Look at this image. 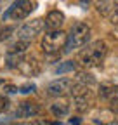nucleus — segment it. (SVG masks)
I'll return each mask as SVG.
<instances>
[{"label":"nucleus","mask_w":118,"mask_h":125,"mask_svg":"<svg viewBox=\"0 0 118 125\" xmlns=\"http://www.w3.org/2000/svg\"><path fill=\"white\" fill-rule=\"evenodd\" d=\"M108 125H118V122H111V123H108Z\"/></svg>","instance_id":"23"},{"label":"nucleus","mask_w":118,"mask_h":125,"mask_svg":"<svg viewBox=\"0 0 118 125\" xmlns=\"http://www.w3.org/2000/svg\"><path fill=\"white\" fill-rule=\"evenodd\" d=\"M50 111L56 118H64L69 115V104L66 101H61V103H54L50 106Z\"/></svg>","instance_id":"11"},{"label":"nucleus","mask_w":118,"mask_h":125,"mask_svg":"<svg viewBox=\"0 0 118 125\" xmlns=\"http://www.w3.org/2000/svg\"><path fill=\"white\" fill-rule=\"evenodd\" d=\"M45 23V30L47 31H56V30H61L63 23H64V14L59 12V10H50L47 14V18L43 19Z\"/></svg>","instance_id":"10"},{"label":"nucleus","mask_w":118,"mask_h":125,"mask_svg":"<svg viewBox=\"0 0 118 125\" xmlns=\"http://www.w3.org/2000/svg\"><path fill=\"white\" fill-rule=\"evenodd\" d=\"M9 108H10V103H9V99H7L5 96H0V115H2V113H5Z\"/></svg>","instance_id":"18"},{"label":"nucleus","mask_w":118,"mask_h":125,"mask_svg":"<svg viewBox=\"0 0 118 125\" xmlns=\"http://www.w3.org/2000/svg\"><path fill=\"white\" fill-rule=\"evenodd\" d=\"M18 70L26 76H35L37 73H40V62L35 57H23L18 64Z\"/></svg>","instance_id":"9"},{"label":"nucleus","mask_w":118,"mask_h":125,"mask_svg":"<svg viewBox=\"0 0 118 125\" xmlns=\"http://www.w3.org/2000/svg\"><path fill=\"white\" fill-rule=\"evenodd\" d=\"M45 28V23L43 19H33V21H28L24 23L19 30H18V40L23 42H31L37 35L42 33V30Z\"/></svg>","instance_id":"6"},{"label":"nucleus","mask_w":118,"mask_h":125,"mask_svg":"<svg viewBox=\"0 0 118 125\" xmlns=\"http://www.w3.org/2000/svg\"><path fill=\"white\" fill-rule=\"evenodd\" d=\"M109 108H111V111L118 113V97H115V99L109 101Z\"/></svg>","instance_id":"20"},{"label":"nucleus","mask_w":118,"mask_h":125,"mask_svg":"<svg viewBox=\"0 0 118 125\" xmlns=\"http://www.w3.org/2000/svg\"><path fill=\"white\" fill-rule=\"evenodd\" d=\"M88 38H90V26L83 21H78L71 26L69 33H68V40H66V45H64V51L66 52H71L75 49H80L83 47Z\"/></svg>","instance_id":"2"},{"label":"nucleus","mask_w":118,"mask_h":125,"mask_svg":"<svg viewBox=\"0 0 118 125\" xmlns=\"http://www.w3.org/2000/svg\"><path fill=\"white\" fill-rule=\"evenodd\" d=\"M14 31H16V28L14 26H4V28H0V42H4V40H7Z\"/></svg>","instance_id":"15"},{"label":"nucleus","mask_w":118,"mask_h":125,"mask_svg":"<svg viewBox=\"0 0 118 125\" xmlns=\"http://www.w3.org/2000/svg\"><path fill=\"white\" fill-rule=\"evenodd\" d=\"M101 97H104V99H115L118 97V85H101Z\"/></svg>","instance_id":"14"},{"label":"nucleus","mask_w":118,"mask_h":125,"mask_svg":"<svg viewBox=\"0 0 118 125\" xmlns=\"http://www.w3.org/2000/svg\"><path fill=\"white\" fill-rule=\"evenodd\" d=\"M33 90H35V85H33V83H26V85L19 87V92H24V94H28V92H33Z\"/></svg>","instance_id":"19"},{"label":"nucleus","mask_w":118,"mask_h":125,"mask_svg":"<svg viewBox=\"0 0 118 125\" xmlns=\"http://www.w3.org/2000/svg\"><path fill=\"white\" fill-rule=\"evenodd\" d=\"M80 2H82V4H88V2H90V0H80Z\"/></svg>","instance_id":"22"},{"label":"nucleus","mask_w":118,"mask_h":125,"mask_svg":"<svg viewBox=\"0 0 118 125\" xmlns=\"http://www.w3.org/2000/svg\"><path fill=\"white\" fill-rule=\"evenodd\" d=\"M38 113H40V106L35 104V103H30V101L21 103L16 109H14V116L16 118H33Z\"/></svg>","instance_id":"8"},{"label":"nucleus","mask_w":118,"mask_h":125,"mask_svg":"<svg viewBox=\"0 0 118 125\" xmlns=\"http://www.w3.org/2000/svg\"><path fill=\"white\" fill-rule=\"evenodd\" d=\"M66 40H68V33H64L63 30L47 31L42 38V51L45 54H57L61 49H64Z\"/></svg>","instance_id":"3"},{"label":"nucleus","mask_w":118,"mask_h":125,"mask_svg":"<svg viewBox=\"0 0 118 125\" xmlns=\"http://www.w3.org/2000/svg\"><path fill=\"white\" fill-rule=\"evenodd\" d=\"M109 19H111L113 24H118V0H115V2H113V10H111V14H109Z\"/></svg>","instance_id":"17"},{"label":"nucleus","mask_w":118,"mask_h":125,"mask_svg":"<svg viewBox=\"0 0 118 125\" xmlns=\"http://www.w3.org/2000/svg\"><path fill=\"white\" fill-rule=\"evenodd\" d=\"M73 70H75V62H73V61H66L64 64H61L56 70V73H64V71H73Z\"/></svg>","instance_id":"16"},{"label":"nucleus","mask_w":118,"mask_h":125,"mask_svg":"<svg viewBox=\"0 0 118 125\" xmlns=\"http://www.w3.org/2000/svg\"><path fill=\"white\" fill-rule=\"evenodd\" d=\"M106 52H108L106 42L96 40L92 43H88L85 49L78 54V61L82 62L85 68H96V66H101V62L104 61Z\"/></svg>","instance_id":"1"},{"label":"nucleus","mask_w":118,"mask_h":125,"mask_svg":"<svg viewBox=\"0 0 118 125\" xmlns=\"http://www.w3.org/2000/svg\"><path fill=\"white\" fill-rule=\"evenodd\" d=\"M49 125H59V123H49Z\"/></svg>","instance_id":"25"},{"label":"nucleus","mask_w":118,"mask_h":125,"mask_svg":"<svg viewBox=\"0 0 118 125\" xmlns=\"http://www.w3.org/2000/svg\"><path fill=\"white\" fill-rule=\"evenodd\" d=\"M73 85H75V82L71 78H59V80H54L45 87V94L50 97H61L64 94L71 92Z\"/></svg>","instance_id":"7"},{"label":"nucleus","mask_w":118,"mask_h":125,"mask_svg":"<svg viewBox=\"0 0 118 125\" xmlns=\"http://www.w3.org/2000/svg\"><path fill=\"white\" fill-rule=\"evenodd\" d=\"M35 7H37L35 0H16L9 7V10L4 14V18L5 19H14V21H23L31 14V10Z\"/></svg>","instance_id":"4"},{"label":"nucleus","mask_w":118,"mask_h":125,"mask_svg":"<svg viewBox=\"0 0 118 125\" xmlns=\"http://www.w3.org/2000/svg\"><path fill=\"white\" fill-rule=\"evenodd\" d=\"M2 83H4V78H0V85H2Z\"/></svg>","instance_id":"24"},{"label":"nucleus","mask_w":118,"mask_h":125,"mask_svg":"<svg viewBox=\"0 0 118 125\" xmlns=\"http://www.w3.org/2000/svg\"><path fill=\"white\" fill-rule=\"evenodd\" d=\"M28 47H30V42L18 40V42H14V43L9 45V54H12V56H23Z\"/></svg>","instance_id":"13"},{"label":"nucleus","mask_w":118,"mask_h":125,"mask_svg":"<svg viewBox=\"0 0 118 125\" xmlns=\"http://www.w3.org/2000/svg\"><path fill=\"white\" fill-rule=\"evenodd\" d=\"M92 4L96 7V10L101 16H109L113 10V2L111 0H92Z\"/></svg>","instance_id":"12"},{"label":"nucleus","mask_w":118,"mask_h":125,"mask_svg":"<svg viewBox=\"0 0 118 125\" xmlns=\"http://www.w3.org/2000/svg\"><path fill=\"white\" fill-rule=\"evenodd\" d=\"M109 35H111V37H113L115 40H118V24H116V26H115V28L111 30V33H109Z\"/></svg>","instance_id":"21"},{"label":"nucleus","mask_w":118,"mask_h":125,"mask_svg":"<svg viewBox=\"0 0 118 125\" xmlns=\"http://www.w3.org/2000/svg\"><path fill=\"white\" fill-rule=\"evenodd\" d=\"M71 96H73V106L78 111H85L92 104V92L87 87V83H82V82L75 83L71 89Z\"/></svg>","instance_id":"5"}]
</instances>
